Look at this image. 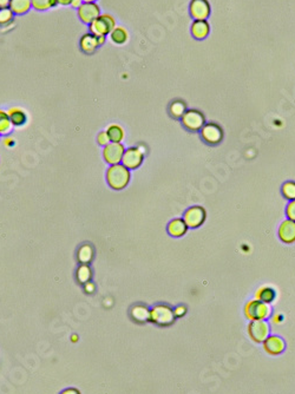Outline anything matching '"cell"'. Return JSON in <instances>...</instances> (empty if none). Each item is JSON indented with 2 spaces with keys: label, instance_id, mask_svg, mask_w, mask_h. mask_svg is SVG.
Segmentation results:
<instances>
[{
  "label": "cell",
  "instance_id": "32",
  "mask_svg": "<svg viewBox=\"0 0 295 394\" xmlns=\"http://www.w3.org/2000/svg\"><path fill=\"white\" fill-rule=\"evenodd\" d=\"M97 141H98V144L102 145V147H106V145H108L109 143H111V142H110L108 134H106V131H102V133H99Z\"/></svg>",
  "mask_w": 295,
  "mask_h": 394
},
{
  "label": "cell",
  "instance_id": "11",
  "mask_svg": "<svg viewBox=\"0 0 295 394\" xmlns=\"http://www.w3.org/2000/svg\"><path fill=\"white\" fill-rule=\"evenodd\" d=\"M189 12L195 20H207L211 12L210 4L208 0H191Z\"/></svg>",
  "mask_w": 295,
  "mask_h": 394
},
{
  "label": "cell",
  "instance_id": "41",
  "mask_svg": "<svg viewBox=\"0 0 295 394\" xmlns=\"http://www.w3.org/2000/svg\"><path fill=\"white\" fill-rule=\"evenodd\" d=\"M83 3H96L97 0H82Z\"/></svg>",
  "mask_w": 295,
  "mask_h": 394
},
{
  "label": "cell",
  "instance_id": "39",
  "mask_svg": "<svg viewBox=\"0 0 295 394\" xmlns=\"http://www.w3.org/2000/svg\"><path fill=\"white\" fill-rule=\"evenodd\" d=\"M10 6V0H0V9H8Z\"/></svg>",
  "mask_w": 295,
  "mask_h": 394
},
{
  "label": "cell",
  "instance_id": "9",
  "mask_svg": "<svg viewBox=\"0 0 295 394\" xmlns=\"http://www.w3.org/2000/svg\"><path fill=\"white\" fill-rule=\"evenodd\" d=\"M144 154L139 150V148H129L125 150L122 158V164L129 170H135L138 169L143 163Z\"/></svg>",
  "mask_w": 295,
  "mask_h": 394
},
{
  "label": "cell",
  "instance_id": "16",
  "mask_svg": "<svg viewBox=\"0 0 295 394\" xmlns=\"http://www.w3.org/2000/svg\"><path fill=\"white\" fill-rule=\"evenodd\" d=\"M210 32V25L207 20H195L191 24V34L196 39H204Z\"/></svg>",
  "mask_w": 295,
  "mask_h": 394
},
{
  "label": "cell",
  "instance_id": "21",
  "mask_svg": "<svg viewBox=\"0 0 295 394\" xmlns=\"http://www.w3.org/2000/svg\"><path fill=\"white\" fill-rule=\"evenodd\" d=\"M8 115L11 119L13 126H22L27 122V113L22 108H11L8 111Z\"/></svg>",
  "mask_w": 295,
  "mask_h": 394
},
{
  "label": "cell",
  "instance_id": "36",
  "mask_svg": "<svg viewBox=\"0 0 295 394\" xmlns=\"http://www.w3.org/2000/svg\"><path fill=\"white\" fill-rule=\"evenodd\" d=\"M15 143H16V142H15V140H13L12 137H6L5 140H4V145H5L6 148L13 147V145H15Z\"/></svg>",
  "mask_w": 295,
  "mask_h": 394
},
{
  "label": "cell",
  "instance_id": "34",
  "mask_svg": "<svg viewBox=\"0 0 295 394\" xmlns=\"http://www.w3.org/2000/svg\"><path fill=\"white\" fill-rule=\"evenodd\" d=\"M83 287H84L85 293H88V294H94L95 290H96V287L94 285V282H91V281L88 282V283H85Z\"/></svg>",
  "mask_w": 295,
  "mask_h": 394
},
{
  "label": "cell",
  "instance_id": "4",
  "mask_svg": "<svg viewBox=\"0 0 295 394\" xmlns=\"http://www.w3.org/2000/svg\"><path fill=\"white\" fill-rule=\"evenodd\" d=\"M116 27V20L112 16L110 15H101L98 18H96L90 25V33L95 34L98 37H106L108 34L111 33V31Z\"/></svg>",
  "mask_w": 295,
  "mask_h": 394
},
{
  "label": "cell",
  "instance_id": "10",
  "mask_svg": "<svg viewBox=\"0 0 295 394\" xmlns=\"http://www.w3.org/2000/svg\"><path fill=\"white\" fill-rule=\"evenodd\" d=\"M77 13L82 23L90 25L96 18L101 16V9L96 3H83L77 10Z\"/></svg>",
  "mask_w": 295,
  "mask_h": 394
},
{
  "label": "cell",
  "instance_id": "15",
  "mask_svg": "<svg viewBox=\"0 0 295 394\" xmlns=\"http://www.w3.org/2000/svg\"><path fill=\"white\" fill-rule=\"evenodd\" d=\"M280 240L286 244H291L295 242V222L291 220H286L279 227Z\"/></svg>",
  "mask_w": 295,
  "mask_h": 394
},
{
  "label": "cell",
  "instance_id": "26",
  "mask_svg": "<svg viewBox=\"0 0 295 394\" xmlns=\"http://www.w3.org/2000/svg\"><path fill=\"white\" fill-rule=\"evenodd\" d=\"M13 130V124L8 115V111L0 109V135L5 136Z\"/></svg>",
  "mask_w": 295,
  "mask_h": 394
},
{
  "label": "cell",
  "instance_id": "12",
  "mask_svg": "<svg viewBox=\"0 0 295 394\" xmlns=\"http://www.w3.org/2000/svg\"><path fill=\"white\" fill-rule=\"evenodd\" d=\"M104 43H105V37H98L89 32L82 36L80 45H81V50L83 51L84 53L91 54L94 53L99 46H102Z\"/></svg>",
  "mask_w": 295,
  "mask_h": 394
},
{
  "label": "cell",
  "instance_id": "17",
  "mask_svg": "<svg viewBox=\"0 0 295 394\" xmlns=\"http://www.w3.org/2000/svg\"><path fill=\"white\" fill-rule=\"evenodd\" d=\"M188 226L183 219H175L168 224V233L173 237H181L186 235Z\"/></svg>",
  "mask_w": 295,
  "mask_h": 394
},
{
  "label": "cell",
  "instance_id": "24",
  "mask_svg": "<svg viewBox=\"0 0 295 394\" xmlns=\"http://www.w3.org/2000/svg\"><path fill=\"white\" fill-rule=\"evenodd\" d=\"M110 38H111V40L114 41L115 44L123 45V44H125L126 41H128L129 33H128V31L124 29V27L116 26L115 29L111 31V33H110Z\"/></svg>",
  "mask_w": 295,
  "mask_h": 394
},
{
  "label": "cell",
  "instance_id": "6",
  "mask_svg": "<svg viewBox=\"0 0 295 394\" xmlns=\"http://www.w3.org/2000/svg\"><path fill=\"white\" fill-rule=\"evenodd\" d=\"M205 217H207V213L203 207L200 206H195L191 207L184 213L183 215V220L188 228H191V229H195V228H198L200 226L203 224L205 221Z\"/></svg>",
  "mask_w": 295,
  "mask_h": 394
},
{
  "label": "cell",
  "instance_id": "1",
  "mask_svg": "<svg viewBox=\"0 0 295 394\" xmlns=\"http://www.w3.org/2000/svg\"><path fill=\"white\" fill-rule=\"evenodd\" d=\"M130 178H131L130 170L121 163L110 165L108 171H106V182H108L110 188L115 190L124 189L129 184Z\"/></svg>",
  "mask_w": 295,
  "mask_h": 394
},
{
  "label": "cell",
  "instance_id": "20",
  "mask_svg": "<svg viewBox=\"0 0 295 394\" xmlns=\"http://www.w3.org/2000/svg\"><path fill=\"white\" fill-rule=\"evenodd\" d=\"M9 8L16 16H23L30 11L32 3L31 0H10Z\"/></svg>",
  "mask_w": 295,
  "mask_h": 394
},
{
  "label": "cell",
  "instance_id": "18",
  "mask_svg": "<svg viewBox=\"0 0 295 394\" xmlns=\"http://www.w3.org/2000/svg\"><path fill=\"white\" fill-rule=\"evenodd\" d=\"M130 316L138 323H144L150 319V309L144 305H136L130 310Z\"/></svg>",
  "mask_w": 295,
  "mask_h": 394
},
{
  "label": "cell",
  "instance_id": "27",
  "mask_svg": "<svg viewBox=\"0 0 295 394\" xmlns=\"http://www.w3.org/2000/svg\"><path fill=\"white\" fill-rule=\"evenodd\" d=\"M31 3H32V8L37 11H46L58 5L57 0H31Z\"/></svg>",
  "mask_w": 295,
  "mask_h": 394
},
{
  "label": "cell",
  "instance_id": "33",
  "mask_svg": "<svg viewBox=\"0 0 295 394\" xmlns=\"http://www.w3.org/2000/svg\"><path fill=\"white\" fill-rule=\"evenodd\" d=\"M186 313H187V307L186 306H182V305L177 306L176 308L174 309V314H175V316H176V317H181V316L186 315Z\"/></svg>",
  "mask_w": 295,
  "mask_h": 394
},
{
  "label": "cell",
  "instance_id": "8",
  "mask_svg": "<svg viewBox=\"0 0 295 394\" xmlns=\"http://www.w3.org/2000/svg\"><path fill=\"white\" fill-rule=\"evenodd\" d=\"M125 153V148L122 143H109L103 150V157L110 165L119 164L122 162L123 155Z\"/></svg>",
  "mask_w": 295,
  "mask_h": 394
},
{
  "label": "cell",
  "instance_id": "23",
  "mask_svg": "<svg viewBox=\"0 0 295 394\" xmlns=\"http://www.w3.org/2000/svg\"><path fill=\"white\" fill-rule=\"evenodd\" d=\"M106 134L110 138V142L112 143H121V142L124 140V129L118 124H111L109 125L108 129H106Z\"/></svg>",
  "mask_w": 295,
  "mask_h": 394
},
{
  "label": "cell",
  "instance_id": "38",
  "mask_svg": "<svg viewBox=\"0 0 295 394\" xmlns=\"http://www.w3.org/2000/svg\"><path fill=\"white\" fill-rule=\"evenodd\" d=\"M82 4H83V2H82V0H73V2H72V4L70 5V6H72V8H73V9H80L81 8V5Z\"/></svg>",
  "mask_w": 295,
  "mask_h": 394
},
{
  "label": "cell",
  "instance_id": "19",
  "mask_svg": "<svg viewBox=\"0 0 295 394\" xmlns=\"http://www.w3.org/2000/svg\"><path fill=\"white\" fill-rule=\"evenodd\" d=\"M276 298V292L273 287L270 286H262L256 290L255 293V299L259 301L265 302V303H272Z\"/></svg>",
  "mask_w": 295,
  "mask_h": 394
},
{
  "label": "cell",
  "instance_id": "37",
  "mask_svg": "<svg viewBox=\"0 0 295 394\" xmlns=\"http://www.w3.org/2000/svg\"><path fill=\"white\" fill-rule=\"evenodd\" d=\"M60 394H81V392L77 388H66L61 390Z\"/></svg>",
  "mask_w": 295,
  "mask_h": 394
},
{
  "label": "cell",
  "instance_id": "31",
  "mask_svg": "<svg viewBox=\"0 0 295 394\" xmlns=\"http://www.w3.org/2000/svg\"><path fill=\"white\" fill-rule=\"evenodd\" d=\"M286 214H287L288 220H291V221H294V222H295V200H293V201H290L287 205V207H286Z\"/></svg>",
  "mask_w": 295,
  "mask_h": 394
},
{
  "label": "cell",
  "instance_id": "25",
  "mask_svg": "<svg viewBox=\"0 0 295 394\" xmlns=\"http://www.w3.org/2000/svg\"><path fill=\"white\" fill-rule=\"evenodd\" d=\"M76 279L81 285L90 282L92 279V269L89 265H81L76 272Z\"/></svg>",
  "mask_w": 295,
  "mask_h": 394
},
{
  "label": "cell",
  "instance_id": "3",
  "mask_svg": "<svg viewBox=\"0 0 295 394\" xmlns=\"http://www.w3.org/2000/svg\"><path fill=\"white\" fill-rule=\"evenodd\" d=\"M174 309L168 305H156L150 309V319L153 323L161 327H168L175 321Z\"/></svg>",
  "mask_w": 295,
  "mask_h": 394
},
{
  "label": "cell",
  "instance_id": "30",
  "mask_svg": "<svg viewBox=\"0 0 295 394\" xmlns=\"http://www.w3.org/2000/svg\"><path fill=\"white\" fill-rule=\"evenodd\" d=\"M282 193L286 199L293 201L295 200V182H286L282 185Z\"/></svg>",
  "mask_w": 295,
  "mask_h": 394
},
{
  "label": "cell",
  "instance_id": "5",
  "mask_svg": "<svg viewBox=\"0 0 295 394\" xmlns=\"http://www.w3.org/2000/svg\"><path fill=\"white\" fill-rule=\"evenodd\" d=\"M248 334L250 339L254 342H263L267 338L269 337L270 333V327L269 323L266 320H257V321H250L248 324Z\"/></svg>",
  "mask_w": 295,
  "mask_h": 394
},
{
  "label": "cell",
  "instance_id": "40",
  "mask_svg": "<svg viewBox=\"0 0 295 394\" xmlns=\"http://www.w3.org/2000/svg\"><path fill=\"white\" fill-rule=\"evenodd\" d=\"M72 2L73 0H57V3L59 5H64V6H67V5H71Z\"/></svg>",
  "mask_w": 295,
  "mask_h": 394
},
{
  "label": "cell",
  "instance_id": "29",
  "mask_svg": "<svg viewBox=\"0 0 295 394\" xmlns=\"http://www.w3.org/2000/svg\"><path fill=\"white\" fill-rule=\"evenodd\" d=\"M15 18V13H13L10 8L8 9H0V26H5L10 24Z\"/></svg>",
  "mask_w": 295,
  "mask_h": 394
},
{
  "label": "cell",
  "instance_id": "14",
  "mask_svg": "<svg viewBox=\"0 0 295 394\" xmlns=\"http://www.w3.org/2000/svg\"><path fill=\"white\" fill-rule=\"evenodd\" d=\"M262 344L265 351L270 355H279L282 353L284 348H286V344H284L283 339L276 337V335H269Z\"/></svg>",
  "mask_w": 295,
  "mask_h": 394
},
{
  "label": "cell",
  "instance_id": "2",
  "mask_svg": "<svg viewBox=\"0 0 295 394\" xmlns=\"http://www.w3.org/2000/svg\"><path fill=\"white\" fill-rule=\"evenodd\" d=\"M270 314H272V308L268 303L261 302L256 299L250 300L245 306V315L250 321L267 320Z\"/></svg>",
  "mask_w": 295,
  "mask_h": 394
},
{
  "label": "cell",
  "instance_id": "7",
  "mask_svg": "<svg viewBox=\"0 0 295 394\" xmlns=\"http://www.w3.org/2000/svg\"><path fill=\"white\" fill-rule=\"evenodd\" d=\"M182 124L187 130L198 131L203 127L205 119L198 110H187L186 113L182 116Z\"/></svg>",
  "mask_w": 295,
  "mask_h": 394
},
{
  "label": "cell",
  "instance_id": "35",
  "mask_svg": "<svg viewBox=\"0 0 295 394\" xmlns=\"http://www.w3.org/2000/svg\"><path fill=\"white\" fill-rule=\"evenodd\" d=\"M282 321H283V316L281 315V314H275V315H274V316L272 317V322H273L274 324H280V323H282Z\"/></svg>",
  "mask_w": 295,
  "mask_h": 394
},
{
  "label": "cell",
  "instance_id": "42",
  "mask_svg": "<svg viewBox=\"0 0 295 394\" xmlns=\"http://www.w3.org/2000/svg\"><path fill=\"white\" fill-rule=\"evenodd\" d=\"M77 335H72V341H77Z\"/></svg>",
  "mask_w": 295,
  "mask_h": 394
},
{
  "label": "cell",
  "instance_id": "13",
  "mask_svg": "<svg viewBox=\"0 0 295 394\" xmlns=\"http://www.w3.org/2000/svg\"><path fill=\"white\" fill-rule=\"evenodd\" d=\"M201 136L208 144L215 145V144H218L219 142L222 141V138H224V133H222V129L217 125V124L208 123V124H204L203 127L201 129Z\"/></svg>",
  "mask_w": 295,
  "mask_h": 394
},
{
  "label": "cell",
  "instance_id": "22",
  "mask_svg": "<svg viewBox=\"0 0 295 394\" xmlns=\"http://www.w3.org/2000/svg\"><path fill=\"white\" fill-rule=\"evenodd\" d=\"M94 248L90 244H83L78 249L77 253V260L81 265H89L94 260Z\"/></svg>",
  "mask_w": 295,
  "mask_h": 394
},
{
  "label": "cell",
  "instance_id": "28",
  "mask_svg": "<svg viewBox=\"0 0 295 394\" xmlns=\"http://www.w3.org/2000/svg\"><path fill=\"white\" fill-rule=\"evenodd\" d=\"M169 110H170V115L173 116L174 118H182V116H183L187 111V108L183 102L176 101L170 105Z\"/></svg>",
  "mask_w": 295,
  "mask_h": 394
}]
</instances>
